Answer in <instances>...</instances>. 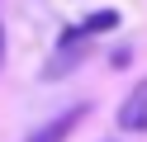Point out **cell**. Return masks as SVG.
<instances>
[{"mask_svg":"<svg viewBox=\"0 0 147 142\" xmlns=\"http://www.w3.org/2000/svg\"><path fill=\"white\" fill-rule=\"evenodd\" d=\"M119 123H123L128 133H147V81L133 85V95H128L123 109H119Z\"/></svg>","mask_w":147,"mask_h":142,"instance_id":"2","label":"cell"},{"mask_svg":"<svg viewBox=\"0 0 147 142\" xmlns=\"http://www.w3.org/2000/svg\"><path fill=\"white\" fill-rule=\"evenodd\" d=\"M86 114H90V109H86V104H71V109H67V114H57V118H52V123H43V128H38V133H33V137H29V142H67V137H71V133H76V128H81V123H86Z\"/></svg>","mask_w":147,"mask_h":142,"instance_id":"1","label":"cell"},{"mask_svg":"<svg viewBox=\"0 0 147 142\" xmlns=\"http://www.w3.org/2000/svg\"><path fill=\"white\" fill-rule=\"evenodd\" d=\"M0 62H5V28H0Z\"/></svg>","mask_w":147,"mask_h":142,"instance_id":"4","label":"cell"},{"mask_svg":"<svg viewBox=\"0 0 147 142\" xmlns=\"http://www.w3.org/2000/svg\"><path fill=\"white\" fill-rule=\"evenodd\" d=\"M109 28H119V9H95V14L81 19V33L86 38H100V33H109Z\"/></svg>","mask_w":147,"mask_h":142,"instance_id":"3","label":"cell"}]
</instances>
